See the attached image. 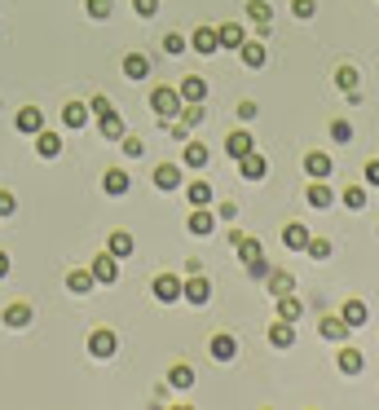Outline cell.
Instances as JSON below:
<instances>
[{
	"mask_svg": "<svg viewBox=\"0 0 379 410\" xmlns=\"http://www.w3.org/2000/svg\"><path fill=\"white\" fill-rule=\"evenodd\" d=\"M181 93H176V89H168V84H159V89L155 93H150V111H155L159 119H176V115H181Z\"/></svg>",
	"mask_w": 379,
	"mask_h": 410,
	"instance_id": "1",
	"label": "cell"
},
{
	"mask_svg": "<svg viewBox=\"0 0 379 410\" xmlns=\"http://www.w3.org/2000/svg\"><path fill=\"white\" fill-rule=\"evenodd\" d=\"M181 296L190 300V305H207V300H212V283L203 278V274H190V283H181Z\"/></svg>",
	"mask_w": 379,
	"mask_h": 410,
	"instance_id": "2",
	"label": "cell"
},
{
	"mask_svg": "<svg viewBox=\"0 0 379 410\" xmlns=\"http://www.w3.org/2000/svg\"><path fill=\"white\" fill-rule=\"evenodd\" d=\"M115 348H120V340H115V331L98 327V331L89 335V353H93V357H115Z\"/></svg>",
	"mask_w": 379,
	"mask_h": 410,
	"instance_id": "3",
	"label": "cell"
},
{
	"mask_svg": "<svg viewBox=\"0 0 379 410\" xmlns=\"http://www.w3.org/2000/svg\"><path fill=\"white\" fill-rule=\"evenodd\" d=\"M239 172H243L247 181H260V177L269 172V159H265V154H256V146H252L247 154H239Z\"/></svg>",
	"mask_w": 379,
	"mask_h": 410,
	"instance_id": "4",
	"label": "cell"
},
{
	"mask_svg": "<svg viewBox=\"0 0 379 410\" xmlns=\"http://www.w3.org/2000/svg\"><path fill=\"white\" fill-rule=\"evenodd\" d=\"M239 57H243V66L260 71V66L269 62V49H265V44H260V40H243V44H239Z\"/></svg>",
	"mask_w": 379,
	"mask_h": 410,
	"instance_id": "5",
	"label": "cell"
},
{
	"mask_svg": "<svg viewBox=\"0 0 379 410\" xmlns=\"http://www.w3.org/2000/svg\"><path fill=\"white\" fill-rule=\"evenodd\" d=\"M35 154H40V159H57V154H62V137L49 132V128H40L35 132Z\"/></svg>",
	"mask_w": 379,
	"mask_h": 410,
	"instance_id": "6",
	"label": "cell"
},
{
	"mask_svg": "<svg viewBox=\"0 0 379 410\" xmlns=\"http://www.w3.org/2000/svg\"><path fill=\"white\" fill-rule=\"evenodd\" d=\"M93 278H98V283H115V278H120V256L102 251V256L93 260Z\"/></svg>",
	"mask_w": 379,
	"mask_h": 410,
	"instance_id": "7",
	"label": "cell"
},
{
	"mask_svg": "<svg viewBox=\"0 0 379 410\" xmlns=\"http://www.w3.org/2000/svg\"><path fill=\"white\" fill-rule=\"evenodd\" d=\"M155 300H163V305L181 300V278H176V274H159L155 278Z\"/></svg>",
	"mask_w": 379,
	"mask_h": 410,
	"instance_id": "8",
	"label": "cell"
},
{
	"mask_svg": "<svg viewBox=\"0 0 379 410\" xmlns=\"http://www.w3.org/2000/svg\"><path fill=\"white\" fill-rule=\"evenodd\" d=\"M190 49H194V53H216L221 49V40H216V27H198L194 35H190Z\"/></svg>",
	"mask_w": 379,
	"mask_h": 410,
	"instance_id": "9",
	"label": "cell"
},
{
	"mask_svg": "<svg viewBox=\"0 0 379 410\" xmlns=\"http://www.w3.org/2000/svg\"><path fill=\"white\" fill-rule=\"evenodd\" d=\"M176 93H181V102H207V80L203 75H185Z\"/></svg>",
	"mask_w": 379,
	"mask_h": 410,
	"instance_id": "10",
	"label": "cell"
},
{
	"mask_svg": "<svg viewBox=\"0 0 379 410\" xmlns=\"http://www.w3.org/2000/svg\"><path fill=\"white\" fill-rule=\"evenodd\" d=\"M304 172H309L313 181H326V177H331V154L309 150V154H304Z\"/></svg>",
	"mask_w": 379,
	"mask_h": 410,
	"instance_id": "11",
	"label": "cell"
},
{
	"mask_svg": "<svg viewBox=\"0 0 379 410\" xmlns=\"http://www.w3.org/2000/svg\"><path fill=\"white\" fill-rule=\"evenodd\" d=\"M14 128H18V132H27V137H35V132L44 128V115L35 111V106H22L18 119H14Z\"/></svg>",
	"mask_w": 379,
	"mask_h": 410,
	"instance_id": "12",
	"label": "cell"
},
{
	"mask_svg": "<svg viewBox=\"0 0 379 410\" xmlns=\"http://www.w3.org/2000/svg\"><path fill=\"white\" fill-rule=\"evenodd\" d=\"M207 353L216 357V362H234V353H239V340H234V335H212Z\"/></svg>",
	"mask_w": 379,
	"mask_h": 410,
	"instance_id": "13",
	"label": "cell"
},
{
	"mask_svg": "<svg viewBox=\"0 0 379 410\" xmlns=\"http://www.w3.org/2000/svg\"><path fill=\"white\" fill-rule=\"evenodd\" d=\"M335 366H340V371H344V375H362V366H366V357L358 353V348H349V344H344V348H340V353H335Z\"/></svg>",
	"mask_w": 379,
	"mask_h": 410,
	"instance_id": "14",
	"label": "cell"
},
{
	"mask_svg": "<svg viewBox=\"0 0 379 410\" xmlns=\"http://www.w3.org/2000/svg\"><path fill=\"white\" fill-rule=\"evenodd\" d=\"M146 75H150V57L146 53H128L124 57V80L137 84V80H146Z\"/></svg>",
	"mask_w": 379,
	"mask_h": 410,
	"instance_id": "15",
	"label": "cell"
},
{
	"mask_svg": "<svg viewBox=\"0 0 379 410\" xmlns=\"http://www.w3.org/2000/svg\"><path fill=\"white\" fill-rule=\"evenodd\" d=\"M216 40H221V49H234V53H239V44L247 40V31L239 27V22H225V27H216Z\"/></svg>",
	"mask_w": 379,
	"mask_h": 410,
	"instance_id": "16",
	"label": "cell"
},
{
	"mask_svg": "<svg viewBox=\"0 0 379 410\" xmlns=\"http://www.w3.org/2000/svg\"><path fill=\"white\" fill-rule=\"evenodd\" d=\"M212 230H216V216H212L207 208H194V212H190V234H198V238H207Z\"/></svg>",
	"mask_w": 379,
	"mask_h": 410,
	"instance_id": "17",
	"label": "cell"
},
{
	"mask_svg": "<svg viewBox=\"0 0 379 410\" xmlns=\"http://www.w3.org/2000/svg\"><path fill=\"white\" fill-rule=\"evenodd\" d=\"M269 344H274V348H291L295 344V327H291L287 318H278L274 327H269Z\"/></svg>",
	"mask_w": 379,
	"mask_h": 410,
	"instance_id": "18",
	"label": "cell"
},
{
	"mask_svg": "<svg viewBox=\"0 0 379 410\" xmlns=\"http://www.w3.org/2000/svg\"><path fill=\"white\" fill-rule=\"evenodd\" d=\"M133 247H137V243H133V234H128V230H115L111 238H106V251H111V256H120V260L133 256Z\"/></svg>",
	"mask_w": 379,
	"mask_h": 410,
	"instance_id": "19",
	"label": "cell"
},
{
	"mask_svg": "<svg viewBox=\"0 0 379 410\" xmlns=\"http://www.w3.org/2000/svg\"><path fill=\"white\" fill-rule=\"evenodd\" d=\"M89 115H93V111H89L84 102H66V106H62V124H66V128H84Z\"/></svg>",
	"mask_w": 379,
	"mask_h": 410,
	"instance_id": "20",
	"label": "cell"
},
{
	"mask_svg": "<svg viewBox=\"0 0 379 410\" xmlns=\"http://www.w3.org/2000/svg\"><path fill=\"white\" fill-rule=\"evenodd\" d=\"M0 322H5L9 331H22V327L31 322V305H22V300H18V305H9V309H5V318H0Z\"/></svg>",
	"mask_w": 379,
	"mask_h": 410,
	"instance_id": "21",
	"label": "cell"
},
{
	"mask_svg": "<svg viewBox=\"0 0 379 410\" xmlns=\"http://www.w3.org/2000/svg\"><path fill=\"white\" fill-rule=\"evenodd\" d=\"M265 283H269V296H274V300H278V296H287V292H295V278H291L287 269H269V278H265Z\"/></svg>",
	"mask_w": 379,
	"mask_h": 410,
	"instance_id": "22",
	"label": "cell"
},
{
	"mask_svg": "<svg viewBox=\"0 0 379 410\" xmlns=\"http://www.w3.org/2000/svg\"><path fill=\"white\" fill-rule=\"evenodd\" d=\"M252 146H256V141H252V132H247V128H239V132H230V137H225V150H230V159L247 154Z\"/></svg>",
	"mask_w": 379,
	"mask_h": 410,
	"instance_id": "23",
	"label": "cell"
},
{
	"mask_svg": "<svg viewBox=\"0 0 379 410\" xmlns=\"http://www.w3.org/2000/svg\"><path fill=\"white\" fill-rule=\"evenodd\" d=\"M102 190H106V195H115V199L128 195V172H124V168H111V172L102 177Z\"/></svg>",
	"mask_w": 379,
	"mask_h": 410,
	"instance_id": "24",
	"label": "cell"
},
{
	"mask_svg": "<svg viewBox=\"0 0 379 410\" xmlns=\"http://www.w3.org/2000/svg\"><path fill=\"white\" fill-rule=\"evenodd\" d=\"M98 128H102V137H106V141H120V137H124V119L115 115V111L98 115Z\"/></svg>",
	"mask_w": 379,
	"mask_h": 410,
	"instance_id": "25",
	"label": "cell"
},
{
	"mask_svg": "<svg viewBox=\"0 0 379 410\" xmlns=\"http://www.w3.org/2000/svg\"><path fill=\"white\" fill-rule=\"evenodd\" d=\"M93 283H98V278H93V269H71V274H66V287H71L75 296H89Z\"/></svg>",
	"mask_w": 379,
	"mask_h": 410,
	"instance_id": "26",
	"label": "cell"
},
{
	"mask_svg": "<svg viewBox=\"0 0 379 410\" xmlns=\"http://www.w3.org/2000/svg\"><path fill=\"white\" fill-rule=\"evenodd\" d=\"M155 186L159 190H176V186H181V168H176V163H159L155 168Z\"/></svg>",
	"mask_w": 379,
	"mask_h": 410,
	"instance_id": "27",
	"label": "cell"
},
{
	"mask_svg": "<svg viewBox=\"0 0 379 410\" xmlns=\"http://www.w3.org/2000/svg\"><path fill=\"white\" fill-rule=\"evenodd\" d=\"M317 331H322L326 340H349V331H353V327H349L344 318H322V322H317Z\"/></svg>",
	"mask_w": 379,
	"mask_h": 410,
	"instance_id": "28",
	"label": "cell"
},
{
	"mask_svg": "<svg viewBox=\"0 0 379 410\" xmlns=\"http://www.w3.org/2000/svg\"><path fill=\"white\" fill-rule=\"evenodd\" d=\"M340 318H344L349 327L358 331V327H366V305H362V300H344V309H340Z\"/></svg>",
	"mask_w": 379,
	"mask_h": 410,
	"instance_id": "29",
	"label": "cell"
},
{
	"mask_svg": "<svg viewBox=\"0 0 379 410\" xmlns=\"http://www.w3.org/2000/svg\"><path fill=\"white\" fill-rule=\"evenodd\" d=\"M185 199L194 203V208H207V203H212V181H190Z\"/></svg>",
	"mask_w": 379,
	"mask_h": 410,
	"instance_id": "30",
	"label": "cell"
},
{
	"mask_svg": "<svg viewBox=\"0 0 379 410\" xmlns=\"http://www.w3.org/2000/svg\"><path fill=\"white\" fill-rule=\"evenodd\" d=\"M282 243L291 251H304L309 247V230H304V225H287V230H282Z\"/></svg>",
	"mask_w": 379,
	"mask_h": 410,
	"instance_id": "31",
	"label": "cell"
},
{
	"mask_svg": "<svg viewBox=\"0 0 379 410\" xmlns=\"http://www.w3.org/2000/svg\"><path fill=\"white\" fill-rule=\"evenodd\" d=\"M304 199H309L313 208H331V203H335V195H331V186H326V181H313V186H309V195H304Z\"/></svg>",
	"mask_w": 379,
	"mask_h": 410,
	"instance_id": "32",
	"label": "cell"
},
{
	"mask_svg": "<svg viewBox=\"0 0 379 410\" xmlns=\"http://www.w3.org/2000/svg\"><path fill=\"white\" fill-rule=\"evenodd\" d=\"M340 203H344V208H353V212H362V208H366V181H362V186H344Z\"/></svg>",
	"mask_w": 379,
	"mask_h": 410,
	"instance_id": "33",
	"label": "cell"
},
{
	"mask_svg": "<svg viewBox=\"0 0 379 410\" xmlns=\"http://www.w3.org/2000/svg\"><path fill=\"white\" fill-rule=\"evenodd\" d=\"M168 384H172V389H190V384H194V366H185V362H176V366L168 371Z\"/></svg>",
	"mask_w": 379,
	"mask_h": 410,
	"instance_id": "34",
	"label": "cell"
},
{
	"mask_svg": "<svg viewBox=\"0 0 379 410\" xmlns=\"http://www.w3.org/2000/svg\"><path fill=\"white\" fill-rule=\"evenodd\" d=\"M185 168H207V146H198V141H185Z\"/></svg>",
	"mask_w": 379,
	"mask_h": 410,
	"instance_id": "35",
	"label": "cell"
},
{
	"mask_svg": "<svg viewBox=\"0 0 379 410\" xmlns=\"http://www.w3.org/2000/svg\"><path fill=\"white\" fill-rule=\"evenodd\" d=\"M300 313H304V305H300V300H295L291 292H287V296H278V318L295 322V318H300Z\"/></svg>",
	"mask_w": 379,
	"mask_h": 410,
	"instance_id": "36",
	"label": "cell"
},
{
	"mask_svg": "<svg viewBox=\"0 0 379 410\" xmlns=\"http://www.w3.org/2000/svg\"><path fill=\"white\" fill-rule=\"evenodd\" d=\"M335 84H340V89H344V93H349V89H358V84H362L358 66H349V62H344V66H335Z\"/></svg>",
	"mask_w": 379,
	"mask_h": 410,
	"instance_id": "37",
	"label": "cell"
},
{
	"mask_svg": "<svg viewBox=\"0 0 379 410\" xmlns=\"http://www.w3.org/2000/svg\"><path fill=\"white\" fill-rule=\"evenodd\" d=\"M247 18L260 22V27H269V18H274V9L265 5V0H247Z\"/></svg>",
	"mask_w": 379,
	"mask_h": 410,
	"instance_id": "38",
	"label": "cell"
},
{
	"mask_svg": "<svg viewBox=\"0 0 379 410\" xmlns=\"http://www.w3.org/2000/svg\"><path fill=\"white\" fill-rule=\"evenodd\" d=\"M159 49H163V53H168V57H176V53H185V49H190V44H185V35H176V31H168V35H163V40H159Z\"/></svg>",
	"mask_w": 379,
	"mask_h": 410,
	"instance_id": "39",
	"label": "cell"
},
{
	"mask_svg": "<svg viewBox=\"0 0 379 410\" xmlns=\"http://www.w3.org/2000/svg\"><path fill=\"white\" fill-rule=\"evenodd\" d=\"M331 141H335V146H349V141H353V124H349V119H335V124H331Z\"/></svg>",
	"mask_w": 379,
	"mask_h": 410,
	"instance_id": "40",
	"label": "cell"
},
{
	"mask_svg": "<svg viewBox=\"0 0 379 410\" xmlns=\"http://www.w3.org/2000/svg\"><path fill=\"white\" fill-rule=\"evenodd\" d=\"M124 154H128V159H141V154H146V146H141V137H128V132H124Z\"/></svg>",
	"mask_w": 379,
	"mask_h": 410,
	"instance_id": "41",
	"label": "cell"
},
{
	"mask_svg": "<svg viewBox=\"0 0 379 410\" xmlns=\"http://www.w3.org/2000/svg\"><path fill=\"white\" fill-rule=\"evenodd\" d=\"M304 251H309L313 260H326L331 256V243H326V238H309V247H304Z\"/></svg>",
	"mask_w": 379,
	"mask_h": 410,
	"instance_id": "42",
	"label": "cell"
},
{
	"mask_svg": "<svg viewBox=\"0 0 379 410\" xmlns=\"http://www.w3.org/2000/svg\"><path fill=\"white\" fill-rule=\"evenodd\" d=\"M291 14L295 18H313L317 14V0H291Z\"/></svg>",
	"mask_w": 379,
	"mask_h": 410,
	"instance_id": "43",
	"label": "cell"
},
{
	"mask_svg": "<svg viewBox=\"0 0 379 410\" xmlns=\"http://www.w3.org/2000/svg\"><path fill=\"white\" fill-rule=\"evenodd\" d=\"M89 18H111V0H84Z\"/></svg>",
	"mask_w": 379,
	"mask_h": 410,
	"instance_id": "44",
	"label": "cell"
},
{
	"mask_svg": "<svg viewBox=\"0 0 379 410\" xmlns=\"http://www.w3.org/2000/svg\"><path fill=\"white\" fill-rule=\"evenodd\" d=\"M247 274H252V278H269V260H265V256L247 260Z\"/></svg>",
	"mask_w": 379,
	"mask_h": 410,
	"instance_id": "45",
	"label": "cell"
},
{
	"mask_svg": "<svg viewBox=\"0 0 379 410\" xmlns=\"http://www.w3.org/2000/svg\"><path fill=\"white\" fill-rule=\"evenodd\" d=\"M133 9H137L141 18H155L159 14V0H133Z\"/></svg>",
	"mask_w": 379,
	"mask_h": 410,
	"instance_id": "46",
	"label": "cell"
},
{
	"mask_svg": "<svg viewBox=\"0 0 379 410\" xmlns=\"http://www.w3.org/2000/svg\"><path fill=\"white\" fill-rule=\"evenodd\" d=\"M14 212H18V199L9 190H0V216H14Z\"/></svg>",
	"mask_w": 379,
	"mask_h": 410,
	"instance_id": "47",
	"label": "cell"
},
{
	"mask_svg": "<svg viewBox=\"0 0 379 410\" xmlns=\"http://www.w3.org/2000/svg\"><path fill=\"white\" fill-rule=\"evenodd\" d=\"M256 115H260V106H256V102H239V119H243V124H252Z\"/></svg>",
	"mask_w": 379,
	"mask_h": 410,
	"instance_id": "48",
	"label": "cell"
},
{
	"mask_svg": "<svg viewBox=\"0 0 379 410\" xmlns=\"http://www.w3.org/2000/svg\"><path fill=\"white\" fill-rule=\"evenodd\" d=\"M366 186H371V190H379V159H371V163H366Z\"/></svg>",
	"mask_w": 379,
	"mask_h": 410,
	"instance_id": "49",
	"label": "cell"
},
{
	"mask_svg": "<svg viewBox=\"0 0 379 410\" xmlns=\"http://www.w3.org/2000/svg\"><path fill=\"white\" fill-rule=\"evenodd\" d=\"M89 111H93V115H106V111H111V98H106V93H98V98L89 102Z\"/></svg>",
	"mask_w": 379,
	"mask_h": 410,
	"instance_id": "50",
	"label": "cell"
},
{
	"mask_svg": "<svg viewBox=\"0 0 379 410\" xmlns=\"http://www.w3.org/2000/svg\"><path fill=\"white\" fill-rule=\"evenodd\" d=\"M239 216V203H221V221H234Z\"/></svg>",
	"mask_w": 379,
	"mask_h": 410,
	"instance_id": "51",
	"label": "cell"
},
{
	"mask_svg": "<svg viewBox=\"0 0 379 410\" xmlns=\"http://www.w3.org/2000/svg\"><path fill=\"white\" fill-rule=\"evenodd\" d=\"M5 274H9V256H5V251H0V278H5Z\"/></svg>",
	"mask_w": 379,
	"mask_h": 410,
	"instance_id": "52",
	"label": "cell"
}]
</instances>
